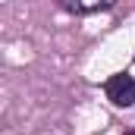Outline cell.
<instances>
[{
  "label": "cell",
  "instance_id": "obj_3",
  "mask_svg": "<svg viewBox=\"0 0 135 135\" xmlns=\"http://www.w3.org/2000/svg\"><path fill=\"white\" fill-rule=\"evenodd\" d=\"M123 135H135V129H129V132H123Z\"/></svg>",
  "mask_w": 135,
  "mask_h": 135
},
{
  "label": "cell",
  "instance_id": "obj_2",
  "mask_svg": "<svg viewBox=\"0 0 135 135\" xmlns=\"http://www.w3.org/2000/svg\"><path fill=\"white\" fill-rule=\"evenodd\" d=\"M66 13H79V16H85V13H101V9H110L113 3H60Z\"/></svg>",
  "mask_w": 135,
  "mask_h": 135
},
{
  "label": "cell",
  "instance_id": "obj_1",
  "mask_svg": "<svg viewBox=\"0 0 135 135\" xmlns=\"http://www.w3.org/2000/svg\"><path fill=\"white\" fill-rule=\"evenodd\" d=\"M104 91H107V98L116 104V107H132L135 104V79L129 72H116V75L107 79Z\"/></svg>",
  "mask_w": 135,
  "mask_h": 135
}]
</instances>
